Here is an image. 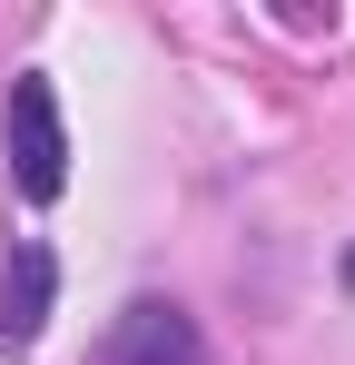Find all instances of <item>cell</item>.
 <instances>
[{
    "instance_id": "cell-1",
    "label": "cell",
    "mask_w": 355,
    "mask_h": 365,
    "mask_svg": "<svg viewBox=\"0 0 355 365\" xmlns=\"http://www.w3.org/2000/svg\"><path fill=\"white\" fill-rule=\"evenodd\" d=\"M0 148H10V178H20V197H40V207H50L59 187H69V128H59V89L40 79V69H20V79H10Z\"/></svg>"
},
{
    "instance_id": "cell-2",
    "label": "cell",
    "mask_w": 355,
    "mask_h": 365,
    "mask_svg": "<svg viewBox=\"0 0 355 365\" xmlns=\"http://www.w3.org/2000/svg\"><path fill=\"white\" fill-rule=\"evenodd\" d=\"M109 365H207V336H197V316H187V306L138 297V306L109 326Z\"/></svg>"
},
{
    "instance_id": "cell-3",
    "label": "cell",
    "mask_w": 355,
    "mask_h": 365,
    "mask_svg": "<svg viewBox=\"0 0 355 365\" xmlns=\"http://www.w3.org/2000/svg\"><path fill=\"white\" fill-rule=\"evenodd\" d=\"M50 297H59V257H50L40 237H20V247H10V267H0V336L30 346V336L50 326Z\"/></svg>"
},
{
    "instance_id": "cell-4",
    "label": "cell",
    "mask_w": 355,
    "mask_h": 365,
    "mask_svg": "<svg viewBox=\"0 0 355 365\" xmlns=\"http://www.w3.org/2000/svg\"><path fill=\"white\" fill-rule=\"evenodd\" d=\"M346 287H355V247H346Z\"/></svg>"
}]
</instances>
